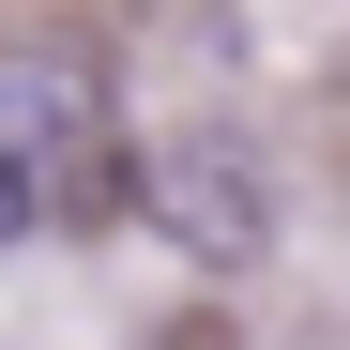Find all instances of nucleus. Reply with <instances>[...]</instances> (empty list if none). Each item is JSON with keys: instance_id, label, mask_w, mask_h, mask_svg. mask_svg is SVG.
I'll return each mask as SVG.
<instances>
[{"instance_id": "nucleus-1", "label": "nucleus", "mask_w": 350, "mask_h": 350, "mask_svg": "<svg viewBox=\"0 0 350 350\" xmlns=\"http://www.w3.org/2000/svg\"><path fill=\"white\" fill-rule=\"evenodd\" d=\"M77 183H92V77L16 46L0 62V244H31Z\"/></svg>"}, {"instance_id": "nucleus-2", "label": "nucleus", "mask_w": 350, "mask_h": 350, "mask_svg": "<svg viewBox=\"0 0 350 350\" xmlns=\"http://www.w3.org/2000/svg\"><path fill=\"white\" fill-rule=\"evenodd\" d=\"M152 213L183 228L198 259H259L274 244V198H259V167L228 152V137H167L152 152Z\"/></svg>"}]
</instances>
